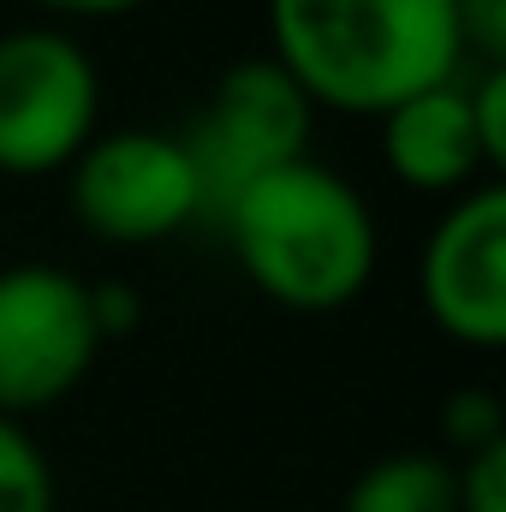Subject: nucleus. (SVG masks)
<instances>
[{"label":"nucleus","mask_w":506,"mask_h":512,"mask_svg":"<svg viewBox=\"0 0 506 512\" xmlns=\"http://www.w3.org/2000/svg\"><path fill=\"white\" fill-rule=\"evenodd\" d=\"M268 42L316 108L376 120L465 60L453 0H268Z\"/></svg>","instance_id":"nucleus-1"},{"label":"nucleus","mask_w":506,"mask_h":512,"mask_svg":"<svg viewBox=\"0 0 506 512\" xmlns=\"http://www.w3.org/2000/svg\"><path fill=\"white\" fill-rule=\"evenodd\" d=\"M221 227L256 292L304 316L346 310L370 286L381 256L376 209L346 173L316 155L245 185L221 209Z\"/></svg>","instance_id":"nucleus-2"},{"label":"nucleus","mask_w":506,"mask_h":512,"mask_svg":"<svg viewBox=\"0 0 506 512\" xmlns=\"http://www.w3.org/2000/svg\"><path fill=\"white\" fill-rule=\"evenodd\" d=\"M102 120V78L72 30L24 24L0 36V173H66Z\"/></svg>","instance_id":"nucleus-3"},{"label":"nucleus","mask_w":506,"mask_h":512,"mask_svg":"<svg viewBox=\"0 0 506 512\" xmlns=\"http://www.w3.org/2000/svg\"><path fill=\"white\" fill-rule=\"evenodd\" d=\"M102 328L90 310V280L54 262L0 268V417H30L60 405L90 376Z\"/></svg>","instance_id":"nucleus-4"},{"label":"nucleus","mask_w":506,"mask_h":512,"mask_svg":"<svg viewBox=\"0 0 506 512\" xmlns=\"http://www.w3.org/2000/svg\"><path fill=\"white\" fill-rule=\"evenodd\" d=\"M310 126H316V102L286 78V66H274L268 54L239 60L215 84L197 126L179 137L203 185V215H221L262 173L304 161Z\"/></svg>","instance_id":"nucleus-5"},{"label":"nucleus","mask_w":506,"mask_h":512,"mask_svg":"<svg viewBox=\"0 0 506 512\" xmlns=\"http://www.w3.org/2000/svg\"><path fill=\"white\" fill-rule=\"evenodd\" d=\"M72 173V215L108 245H155L203 215V185L173 131H108L90 137Z\"/></svg>","instance_id":"nucleus-6"},{"label":"nucleus","mask_w":506,"mask_h":512,"mask_svg":"<svg viewBox=\"0 0 506 512\" xmlns=\"http://www.w3.org/2000/svg\"><path fill=\"white\" fill-rule=\"evenodd\" d=\"M423 310L441 334L465 346H501L506 340V191L471 185L453 197V209L429 227L423 245Z\"/></svg>","instance_id":"nucleus-7"},{"label":"nucleus","mask_w":506,"mask_h":512,"mask_svg":"<svg viewBox=\"0 0 506 512\" xmlns=\"http://www.w3.org/2000/svg\"><path fill=\"white\" fill-rule=\"evenodd\" d=\"M381 161L399 185L411 191H471L489 161L477 108H471V84L465 78H441L417 96H405L399 108L381 114Z\"/></svg>","instance_id":"nucleus-8"},{"label":"nucleus","mask_w":506,"mask_h":512,"mask_svg":"<svg viewBox=\"0 0 506 512\" xmlns=\"http://www.w3.org/2000/svg\"><path fill=\"white\" fill-rule=\"evenodd\" d=\"M340 512H459L453 465L441 453H387L358 471Z\"/></svg>","instance_id":"nucleus-9"},{"label":"nucleus","mask_w":506,"mask_h":512,"mask_svg":"<svg viewBox=\"0 0 506 512\" xmlns=\"http://www.w3.org/2000/svg\"><path fill=\"white\" fill-rule=\"evenodd\" d=\"M0 512H54V471L18 417H0Z\"/></svg>","instance_id":"nucleus-10"},{"label":"nucleus","mask_w":506,"mask_h":512,"mask_svg":"<svg viewBox=\"0 0 506 512\" xmlns=\"http://www.w3.org/2000/svg\"><path fill=\"white\" fill-rule=\"evenodd\" d=\"M441 441H447L459 459H471V453L506 441V411H501V399H495V387H477V382L453 387V393L441 399Z\"/></svg>","instance_id":"nucleus-11"},{"label":"nucleus","mask_w":506,"mask_h":512,"mask_svg":"<svg viewBox=\"0 0 506 512\" xmlns=\"http://www.w3.org/2000/svg\"><path fill=\"white\" fill-rule=\"evenodd\" d=\"M453 495L459 512H506V441L453 465Z\"/></svg>","instance_id":"nucleus-12"},{"label":"nucleus","mask_w":506,"mask_h":512,"mask_svg":"<svg viewBox=\"0 0 506 512\" xmlns=\"http://www.w3.org/2000/svg\"><path fill=\"white\" fill-rule=\"evenodd\" d=\"M459 6V42L483 66H501L506 54V0H453Z\"/></svg>","instance_id":"nucleus-13"},{"label":"nucleus","mask_w":506,"mask_h":512,"mask_svg":"<svg viewBox=\"0 0 506 512\" xmlns=\"http://www.w3.org/2000/svg\"><path fill=\"white\" fill-rule=\"evenodd\" d=\"M471 108H477V131H483L489 161H501L506 155V66H483L471 78Z\"/></svg>","instance_id":"nucleus-14"},{"label":"nucleus","mask_w":506,"mask_h":512,"mask_svg":"<svg viewBox=\"0 0 506 512\" xmlns=\"http://www.w3.org/2000/svg\"><path fill=\"white\" fill-rule=\"evenodd\" d=\"M90 310H96V328L108 340V334H120V328L137 322V292L120 286V280H102V286H90Z\"/></svg>","instance_id":"nucleus-15"},{"label":"nucleus","mask_w":506,"mask_h":512,"mask_svg":"<svg viewBox=\"0 0 506 512\" xmlns=\"http://www.w3.org/2000/svg\"><path fill=\"white\" fill-rule=\"evenodd\" d=\"M48 12H66V18H120V12H137L149 0H36Z\"/></svg>","instance_id":"nucleus-16"}]
</instances>
